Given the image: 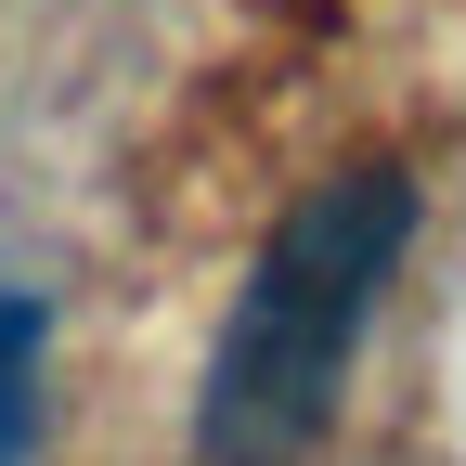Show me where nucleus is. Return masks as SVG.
Listing matches in <instances>:
<instances>
[{
	"label": "nucleus",
	"instance_id": "nucleus-1",
	"mask_svg": "<svg viewBox=\"0 0 466 466\" xmlns=\"http://www.w3.org/2000/svg\"><path fill=\"white\" fill-rule=\"evenodd\" d=\"M401 233H415V182L401 156H350L272 220V247L247 259V299H233L208 389H195V453L208 466H299L363 363V324L401 272Z\"/></svg>",
	"mask_w": 466,
	"mask_h": 466
},
{
	"label": "nucleus",
	"instance_id": "nucleus-2",
	"mask_svg": "<svg viewBox=\"0 0 466 466\" xmlns=\"http://www.w3.org/2000/svg\"><path fill=\"white\" fill-rule=\"evenodd\" d=\"M39 350H52V311L0 285V466H26V428H39Z\"/></svg>",
	"mask_w": 466,
	"mask_h": 466
}]
</instances>
